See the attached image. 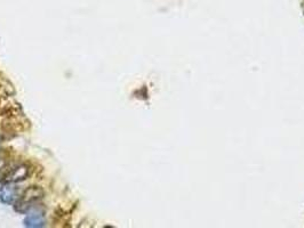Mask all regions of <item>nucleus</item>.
Wrapping results in <instances>:
<instances>
[{
	"mask_svg": "<svg viewBox=\"0 0 304 228\" xmlns=\"http://www.w3.org/2000/svg\"><path fill=\"white\" fill-rule=\"evenodd\" d=\"M44 190L38 186H30L15 201L14 209L19 214H27L35 203L39 202L44 198Z\"/></svg>",
	"mask_w": 304,
	"mask_h": 228,
	"instance_id": "f257e3e1",
	"label": "nucleus"
},
{
	"mask_svg": "<svg viewBox=\"0 0 304 228\" xmlns=\"http://www.w3.org/2000/svg\"><path fill=\"white\" fill-rule=\"evenodd\" d=\"M29 176H30L29 166L26 164H20L14 166L13 169L8 171L5 178H4V182H5V184H15V182L26 180Z\"/></svg>",
	"mask_w": 304,
	"mask_h": 228,
	"instance_id": "f03ea898",
	"label": "nucleus"
},
{
	"mask_svg": "<svg viewBox=\"0 0 304 228\" xmlns=\"http://www.w3.org/2000/svg\"><path fill=\"white\" fill-rule=\"evenodd\" d=\"M19 192L12 184H5L3 187H0V202L4 204H13L18 200Z\"/></svg>",
	"mask_w": 304,
	"mask_h": 228,
	"instance_id": "7ed1b4c3",
	"label": "nucleus"
},
{
	"mask_svg": "<svg viewBox=\"0 0 304 228\" xmlns=\"http://www.w3.org/2000/svg\"><path fill=\"white\" fill-rule=\"evenodd\" d=\"M24 226L29 228H40L45 226V218L42 212L29 214L24 219Z\"/></svg>",
	"mask_w": 304,
	"mask_h": 228,
	"instance_id": "20e7f679",
	"label": "nucleus"
}]
</instances>
